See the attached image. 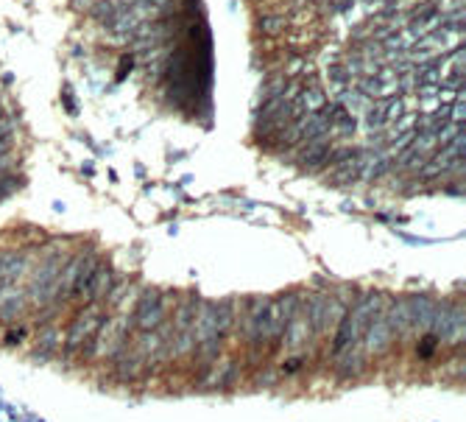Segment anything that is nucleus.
<instances>
[{
    "mask_svg": "<svg viewBox=\"0 0 466 422\" xmlns=\"http://www.w3.org/2000/svg\"><path fill=\"white\" fill-rule=\"evenodd\" d=\"M112 285H114V271L106 263H101V266H92L89 277H87V282H84V288L78 294H84L87 299L95 302V299H103L112 291Z\"/></svg>",
    "mask_w": 466,
    "mask_h": 422,
    "instance_id": "8",
    "label": "nucleus"
},
{
    "mask_svg": "<svg viewBox=\"0 0 466 422\" xmlns=\"http://www.w3.org/2000/svg\"><path fill=\"white\" fill-rule=\"evenodd\" d=\"M59 271H62V260H59V258H48V260L37 269V274H34V280H31V299H34V302L42 305V302H48V299L56 296L53 285H56Z\"/></svg>",
    "mask_w": 466,
    "mask_h": 422,
    "instance_id": "4",
    "label": "nucleus"
},
{
    "mask_svg": "<svg viewBox=\"0 0 466 422\" xmlns=\"http://www.w3.org/2000/svg\"><path fill=\"white\" fill-rule=\"evenodd\" d=\"M114 12H118V6H114L112 0H98V3L92 6V17H98V20H106V23L112 20V15H114Z\"/></svg>",
    "mask_w": 466,
    "mask_h": 422,
    "instance_id": "22",
    "label": "nucleus"
},
{
    "mask_svg": "<svg viewBox=\"0 0 466 422\" xmlns=\"http://www.w3.org/2000/svg\"><path fill=\"white\" fill-rule=\"evenodd\" d=\"M9 168H12V154H6V151H3V154H0V176H3Z\"/></svg>",
    "mask_w": 466,
    "mask_h": 422,
    "instance_id": "25",
    "label": "nucleus"
},
{
    "mask_svg": "<svg viewBox=\"0 0 466 422\" xmlns=\"http://www.w3.org/2000/svg\"><path fill=\"white\" fill-rule=\"evenodd\" d=\"M285 330H288L285 344H288V347H296V344H302V341L307 339V333H310V322H307V319H299V316L293 313L291 319H288V325H285Z\"/></svg>",
    "mask_w": 466,
    "mask_h": 422,
    "instance_id": "14",
    "label": "nucleus"
},
{
    "mask_svg": "<svg viewBox=\"0 0 466 422\" xmlns=\"http://www.w3.org/2000/svg\"><path fill=\"white\" fill-rule=\"evenodd\" d=\"M26 271V258L23 255H0V285H15Z\"/></svg>",
    "mask_w": 466,
    "mask_h": 422,
    "instance_id": "11",
    "label": "nucleus"
},
{
    "mask_svg": "<svg viewBox=\"0 0 466 422\" xmlns=\"http://www.w3.org/2000/svg\"><path fill=\"white\" fill-rule=\"evenodd\" d=\"M9 135H12V121L0 115V140H3V137H9Z\"/></svg>",
    "mask_w": 466,
    "mask_h": 422,
    "instance_id": "24",
    "label": "nucleus"
},
{
    "mask_svg": "<svg viewBox=\"0 0 466 422\" xmlns=\"http://www.w3.org/2000/svg\"><path fill=\"white\" fill-rule=\"evenodd\" d=\"M98 330H101V313H98V310H84L78 319L70 325L64 344H67L70 350H76L78 344H84V341H87L92 333H98Z\"/></svg>",
    "mask_w": 466,
    "mask_h": 422,
    "instance_id": "7",
    "label": "nucleus"
},
{
    "mask_svg": "<svg viewBox=\"0 0 466 422\" xmlns=\"http://www.w3.org/2000/svg\"><path fill=\"white\" fill-rule=\"evenodd\" d=\"M0 115H3V107H0Z\"/></svg>",
    "mask_w": 466,
    "mask_h": 422,
    "instance_id": "29",
    "label": "nucleus"
},
{
    "mask_svg": "<svg viewBox=\"0 0 466 422\" xmlns=\"http://www.w3.org/2000/svg\"><path fill=\"white\" fill-rule=\"evenodd\" d=\"M343 355V361H340V375H355V372H361V366H363V358L361 355H352V350H346V353H340Z\"/></svg>",
    "mask_w": 466,
    "mask_h": 422,
    "instance_id": "20",
    "label": "nucleus"
},
{
    "mask_svg": "<svg viewBox=\"0 0 466 422\" xmlns=\"http://www.w3.org/2000/svg\"><path fill=\"white\" fill-rule=\"evenodd\" d=\"M193 313H196V305H179L176 319H173V328H176V330H187L190 322H193Z\"/></svg>",
    "mask_w": 466,
    "mask_h": 422,
    "instance_id": "21",
    "label": "nucleus"
},
{
    "mask_svg": "<svg viewBox=\"0 0 466 422\" xmlns=\"http://www.w3.org/2000/svg\"><path fill=\"white\" fill-rule=\"evenodd\" d=\"M408 313H411V328H430L435 316V302L427 296L408 299Z\"/></svg>",
    "mask_w": 466,
    "mask_h": 422,
    "instance_id": "10",
    "label": "nucleus"
},
{
    "mask_svg": "<svg viewBox=\"0 0 466 422\" xmlns=\"http://www.w3.org/2000/svg\"><path fill=\"white\" fill-rule=\"evenodd\" d=\"M296 366H302V361H288V364H285V372H293Z\"/></svg>",
    "mask_w": 466,
    "mask_h": 422,
    "instance_id": "27",
    "label": "nucleus"
},
{
    "mask_svg": "<svg viewBox=\"0 0 466 422\" xmlns=\"http://www.w3.org/2000/svg\"><path fill=\"white\" fill-rule=\"evenodd\" d=\"M363 157L366 154H361V151H352V154H346L343 160H340V171H338V176H335V182H352V179H358L361 176V168H363Z\"/></svg>",
    "mask_w": 466,
    "mask_h": 422,
    "instance_id": "12",
    "label": "nucleus"
},
{
    "mask_svg": "<svg viewBox=\"0 0 466 422\" xmlns=\"http://www.w3.org/2000/svg\"><path fill=\"white\" fill-rule=\"evenodd\" d=\"M232 322H235V302H218L215 305V328H218V336L223 339L229 330H232Z\"/></svg>",
    "mask_w": 466,
    "mask_h": 422,
    "instance_id": "13",
    "label": "nucleus"
},
{
    "mask_svg": "<svg viewBox=\"0 0 466 422\" xmlns=\"http://www.w3.org/2000/svg\"><path fill=\"white\" fill-rule=\"evenodd\" d=\"M266 310H268V299H254L246 310V319H243V336L249 341H260L263 339V319H266Z\"/></svg>",
    "mask_w": 466,
    "mask_h": 422,
    "instance_id": "9",
    "label": "nucleus"
},
{
    "mask_svg": "<svg viewBox=\"0 0 466 422\" xmlns=\"http://www.w3.org/2000/svg\"><path fill=\"white\" fill-rule=\"evenodd\" d=\"M405 112V103L402 101H388V103H374L363 112V126L369 132H380L388 129V124H394L399 115Z\"/></svg>",
    "mask_w": 466,
    "mask_h": 422,
    "instance_id": "6",
    "label": "nucleus"
},
{
    "mask_svg": "<svg viewBox=\"0 0 466 422\" xmlns=\"http://www.w3.org/2000/svg\"><path fill=\"white\" fill-rule=\"evenodd\" d=\"M285 28V20L282 17H277V15H271V17H263L260 20V31L263 34H279Z\"/></svg>",
    "mask_w": 466,
    "mask_h": 422,
    "instance_id": "23",
    "label": "nucleus"
},
{
    "mask_svg": "<svg viewBox=\"0 0 466 422\" xmlns=\"http://www.w3.org/2000/svg\"><path fill=\"white\" fill-rule=\"evenodd\" d=\"M435 336L447 339V341H460L463 339V305H441L435 307L433 325Z\"/></svg>",
    "mask_w": 466,
    "mask_h": 422,
    "instance_id": "3",
    "label": "nucleus"
},
{
    "mask_svg": "<svg viewBox=\"0 0 466 422\" xmlns=\"http://www.w3.org/2000/svg\"><path fill=\"white\" fill-rule=\"evenodd\" d=\"M92 266H95V258H92V255H81V258H73L70 263H64L62 271H59V277H56V285H53L56 296L78 294V291L84 288V282H87V277H89V271H92Z\"/></svg>",
    "mask_w": 466,
    "mask_h": 422,
    "instance_id": "1",
    "label": "nucleus"
},
{
    "mask_svg": "<svg viewBox=\"0 0 466 422\" xmlns=\"http://www.w3.org/2000/svg\"><path fill=\"white\" fill-rule=\"evenodd\" d=\"M433 350H435V339H433V336H427V339L422 341V355H430Z\"/></svg>",
    "mask_w": 466,
    "mask_h": 422,
    "instance_id": "26",
    "label": "nucleus"
},
{
    "mask_svg": "<svg viewBox=\"0 0 466 422\" xmlns=\"http://www.w3.org/2000/svg\"><path fill=\"white\" fill-rule=\"evenodd\" d=\"M394 336H397V333H394V328H391V322H388V313H377L374 319L366 325L363 350L372 353V355H380V353H386V350L391 347Z\"/></svg>",
    "mask_w": 466,
    "mask_h": 422,
    "instance_id": "5",
    "label": "nucleus"
},
{
    "mask_svg": "<svg viewBox=\"0 0 466 422\" xmlns=\"http://www.w3.org/2000/svg\"><path fill=\"white\" fill-rule=\"evenodd\" d=\"M165 319V299L157 288H148L140 302H137V313H135V325L146 333V330H157Z\"/></svg>",
    "mask_w": 466,
    "mask_h": 422,
    "instance_id": "2",
    "label": "nucleus"
},
{
    "mask_svg": "<svg viewBox=\"0 0 466 422\" xmlns=\"http://www.w3.org/2000/svg\"><path fill=\"white\" fill-rule=\"evenodd\" d=\"M296 103L302 107V112H313V110H321L324 107V92L321 87H304L296 98Z\"/></svg>",
    "mask_w": 466,
    "mask_h": 422,
    "instance_id": "16",
    "label": "nucleus"
},
{
    "mask_svg": "<svg viewBox=\"0 0 466 422\" xmlns=\"http://www.w3.org/2000/svg\"><path fill=\"white\" fill-rule=\"evenodd\" d=\"M26 307V302H23V294L15 288L3 302H0V319H15V316L20 313Z\"/></svg>",
    "mask_w": 466,
    "mask_h": 422,
    "instance_id": "17",
    "label": "nucleus"
},
{
    "mask_svg": "<svg viewBox=\"0 0 466 422\" xmlns=\"http://www.w3.org/2000/svg\"><path fill=\"white\" fill-rule=\"evenodd\" d=\"M140 369H143V353H135V355H123V358H121V366H118L121 378H135V375H137Z\"/></svg>",
    "mask_w": 466,
    "mask_h": 422,
    "instance_id": "19",
    "label": "nucleus"
},
{
    "mask_svg": "<svg viewBox=\"0 0 466 422\" xmlns=\"http://www.w3.org/2000/svg\"><path fill=\"white\" fill-rule=\"evenodd\" d=\"M285 87H288V78H274V81H268V84L260 90V98H257V103L263 107L266 101H274V98L285 95Z\"/></svg>",
    "mask_w": 466,
    "mask_h": 422,
    "instance_id": "18",
    "label": "nucleus"
},
{
    "mask_svg": "<svg viewBox=\"0 0 466 422\" xmlns=\"http://www.w3.org/2000/svg\"><path fill=\"white\" fill-rule=\"evenodd\" d=\"M3 151H9V137L0 140V154H3Z\"/></svg>",
    "mask_w": 466,
    "mask_h": 422,
    "instance_id": "28",
    "label": "nucleus"
},
{
    "mask_svg": "<svg viewBox=\"0 0 466 422\" xmlns=\"http://www.w3.org/2000/svg\"><path fill=\"white\" fill-rule=\"evenodd\" d=\"M329 126L338 135H343V137H349V135L355 132V121H352V115H349L343 107H329Z\"/></svg>",
    "mask_w": 466,
    "mask_h": 422,
    "instance_id": "15",
    "label": "nucleus"
}]
</instances>
